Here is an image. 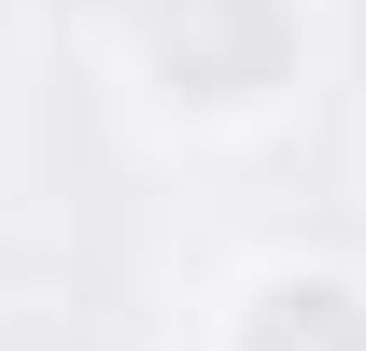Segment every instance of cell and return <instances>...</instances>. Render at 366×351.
I'll list each match as a JSON object with an SVG mask.
<instances>
[{
	"label": "cell",
	"instance_id": "6da1fadb",
	"mask_svg": "<svg viewBox=\"0 0 366 351\" xmlns=\"http://www.w3.org/2000/svg\"><path fill=\"white\" fill-rule=\"evenodd\" d=\"M226 351H366V295L338 267H254L226 309Z\"/></svg>",
	"mask_w": 366,
	"mask_h": 351
}]
</instances>
